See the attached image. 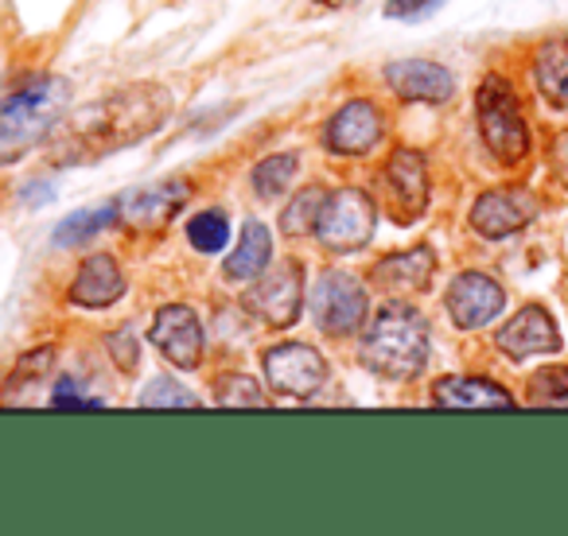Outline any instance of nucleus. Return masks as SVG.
I'll return each instance as SVG.
<instances>
[{"mask_svg":"<svg viewBox=\"0 0 568 536\" xmlns=\"http://www.w3.org/2000/svg\"><path fill=\"white\" fill-rule=\"evenodd\" d=\"M141 404H144V409H183V404H187V409H195L199 401H195V396H191L183 385H175V381L156 378V381H152V385L141 393Z\"/></svg>","mask_w":568,"mask_h":536,"instance_id":"obj_28","label":"nucleus"},{"mask_svg":"<svg viewBox=\"0 0 568 536\" xmlns=\"http://www.w3.org/2000/svg\"><path fill=\"white\" fill-rule=\"evenodd\" d=\"M152 347L180 370H195L203 358V327H199L195 311L183 303H168L152 319Z\"/></svg>","mask_w":568,"mask_h":536,"instance_id":"obj_10","label":"nucleus"},{"mask_svg":"<svg viewBox=\"0 0 568 536\" xmlns=\"http://www.w3.org/2000/svg\"><path fill=\"white\" fill-rule=\"evenodd\" d=\"M433 401L440 409H514V396L487 378H444L436 381Z\"/></svg>","mask_w":568,"mask_h":536,"instance_id":"obj_19","label":"nucleus"},{"mask_svg":"<svg viewBox=\"0 0 568 536\" xmlns=\"http://www.w3.org/2000/svg\"><path fill=\"white\" fill-rule=\"evenodd\" d=\"M433 272H436L433 249L417 245V249H405V252H394V257L378 260L371 280L382 292H425V288L433 285Z\"/></svg>","mask_w":568,"mask_h":536,"instance_id":"obj_17","label":"nucleus"},{"mask_svg":"<svg viewBox=\"0 0 568 536\" xmlns=\"http://www.w3.org/2000/svg\"><path fill=\"white\" fill-rule=\"evenodd\" d=\"M534 214H537V198L529 195V190H521V187L487 190V195H479V203L471 206V226H475V234L498 241V237H510V234H518V229H526L529 221H534Z\"/></svg>","mask_w":568,"mask_h":536,"instance_id":"obj_11","label":"nucleus"},{"mask_svg":"<svg viewBox=\"0 0 568 536\" xmlns=\"http://www.w3.org/2000/svg\"><path fill=\"white\" fill-rule=\"evenodd\" d=\"M428 362V323L409 303H386L363 339V365L378 378L409 381Z\"/></svg>","mask_w":568,"mask_h":536,"instance_id":"obj_2","label":"nucleus"},{"mask_svg":"<svg viewBox=\"0 0 568 536\" xmlns=\"http://www.w3.org/2000/svg\"><path fill=\"white\" fill-rule=\"evenodd\" d=\"M51 404L55 409H94V404H102L98 396H87L74 389V381H59L55 393H51Z\"/></svg>","mask_w":568,"mask_h":536,"instance_id":"obj_30","label":"nucleus"},{"mask_svg":"<svg viewBox=\"0 0 568 536\" xmlns=\"http://www.w3.org/2000/svg\"><path fill=\"white\" fill-rule=\"evenodd\" d=\"M506 292L498 288V280L483 277V272H464L456 277V285L448 288V316L459 331H479L490 319L503 311Z\"/></svg>","mask_w":568,"mask_h":536,"instance_id":"obj_12","label":"nucleus"},{"mask_svg":"<svg viewBox=\"0 0 568 536\" xmlns=\"http://www.w3.org/2000/svg\"><path fill=\"white\" fill-rule=\"evenodd\" d=\"M537 90L549 97L552 105H568V51L565 48H541L534 63Z\"/></svg>","mask_w":568,"mask_h":536,"instance_id":"obj_21","label":"nucleus"},{"mask_svg":"<svg viewBox=\"0 0 568 536\" xmlns=\"http://www.w3.org/2000/svg\"><path fill=\"white\" fill-rule=\"evenodd\" d=\"M121 292H125V277L110 252H94L82 260L79 277L71 285V300L79 308H110L113 300H121Z\"/></svg>","mask_w":568,"mask_h":536,"instance_id":"obj_18","label":"nucleus"},{"mask_svg":"<svg viewBox=\"0 0 568 536\" xmlns=\"http://www.w3.org/2000/svg\"><path fill=\"white\" fill-rule=\"evenodd\" d=\"M67 102L71 86L63 79H40L0 105V164H12L32 144H40L63 117Z\"/></svg>","mask_w":568,"mask_h":536,"instance_id":"obj_3","label":"nucleus"},{"mask_svg":"<svg viewBox=\"0 0 568 536\" xmlns=\"http://www.w3.org/2000/svg\"><path fill=\"white\" fill-rule=\"evenodd\" d=\"M316 237L332 252H355L374 237V203L363 190H339L327 195L316 221Z\"/></svg>","mask_w":568,"mask_h":536,"instance_id":"obj_7","label":"nucleus"},{"mask_svg":"<svg viewBox=\"0 0 568 536\" xmlns=\"http://www.w3.org/2000/svg\"><path fill=\"white\" fill-rule=\"evenodd\" d=\"M265 373L276 393L304 401L327 381V362L320 350L304 347V342H281L265 354Z\"/></svg>","mask_w":568,"mask_h":536,"instance_id":"obj_8","label":"nucleus"},{"mask_svg":"<svg viewBox=\"0 0 568 536\" xmlns=\"http://www.w3.org/2000/svg\"><path fill=\"white\" fill-rule=\"evenodd\" d=\"M475 113H479V133L487 141V148L503 164H518L529 152V128L514 90L503 79H487L479 86V97H475Z\"/></svg>","mask_w":568,"mask_h":536,"instance_id":"obj_4","label":"nucleus"},{"mask_svg":"<svg viewBox=\"0 0 568 536\" xmlns=\"http://www.w3.org/2000/svg\"><path fill=\"white\" fill-rule=\"evenodd\" d=\"M105 347H110V358L121 365L125 373H133L136 370V342H133V331H113L110 339H105Z\"/></svg>","mask_w":568,"mask_h":536,"instance_id":"obj_29","label":"nucleus"},{"mask_svg":"<svg viewBox=\"0 0 568 536\" xmlns=\"http://www.w3.org/2000/svg\"><path fill=\"white\" fill-rule=\"evenodd\" d=\"M495 347L503 350L506 358L521 362V358L552 354V350H560V331L545 308H521L518 316H514L510 323L495 334Z\"/></svg>","mask_w":568,"mask_h":536,"instance_id":"obj_14","label":"nucleus"},{"mask_svg":"<svg viewBox=\"0 0 568 536\" xmlns=\"http://www.w3.org/2000/svg\"><path fill=\"white\" fill-rule=\"evenodd\" d=\"M312 319L332 339H347L366 323V288L351 272H324L312 288Z\"/></svg>","mask_w":568,"mask_h":536,"instance_id":"obj_5","label":"nucleus"},{"mask_svg":"<svg viewBox=\"0 0 568 536\" xmlns=\"http://www.w3.org/2000/svg\"><path fill=\"white\" fill-rule=\"evenodd\" d=\"M245 311L257 316L268 327H288L301 319L304 308V268L296 260H284L276 268H265L257 285L245 292Z\"/></svg>","mask_w":568,"mask_h":536,"instance_id":"obj_6","label":"nucleus"},{"mask_svg":"<svg viewBox=\"0 0 568 536\" xmlns=\"http://www.w3.org/2000/svg\"><path fill=\"white\" fill-rule=\"evenodd\" d=\"M327 148L339 152V156H363L374 144L382 141V113L374 102H351L327 121Z\"/></svg>","mask_w":568,"mask_h":536,"instance_id":"obj_16","label":"nucleus"},{"mask_svg":"<svg viewBox=\"0 0 568 536\" xmlns=\"http://www.w3.org/2000/svg\"><path fill=\"white\" fill-rule=\"evenodd\" d=\"M296 175V156L293 152H281V156H268L261 159L257 167H253V190H257L261 198H276L284 195V187L293 183Z\"/></svg>","mask_w":568,"mask_h":536,"instance_id":"obj_24","label":"nucleus"},{"mask_svg":"<svg viewBox=\"0 0 568 536\" xmlns=\"http://www.w3.org/2000/svg\"><path fill=\"white\" fill-rule=\"evenodd\" d=\"M268 257H273V237L261 221H245L242 241H237L234 257L226 260V277L230 280H257L268 268Z\"/></svg>","mask_w":568,"mask_h":536,"instance_id":"obj_20","label":"nucleus"},{"mask_svg":"<svg viewBox=\"0 0 568 536\" xmlns=\"http://www.w3.org/2000/svg\"><path fill=\"white\" fill-rule=\"evenodd\" d=\"M113 221H118V203L94 206V210H79V214H71V218H67L63 226L55 229V245H63V249H74V245L90 241L98 229L113 226Z\"/></svg>","mask_w":568,"mask_h":536,"instance_id":"obj_22","label":"nucleus"},{"mask_svg":"<svg viewBox=\"0 0 568 536\" xmlns=\"http://www.w3.org/2000/svg\"><path fill=\"white\" fill-rule=\"evenodd\" d=\"M187 183L183 179H164L156 187L133 190L129 198H118V221L133 229H152V226H168L175 214L187 203Z\"/></svg>","mask_w":568,"mask_h":536,"instance_id":"obj_13","label":"nucleus"},{"mask_svg":"<svg viewBox=\"0 0 568 536\" xmlns=\"http://www.w3.org/2000/svg\"><path fill=\"white\" fill-rule=\"evenodd\" d=\"M168 94L160 86H125L121 94L102 97L90 110L74 113L63 128L51 141V156L59 164H90V159H102L110 152H121L129 144L144 141L149 133H156L168 117Z\"/></svg>","mask_w":568,"mask_h":536,"instance_id":"obj_1","label":"nucleus"},{"mask_svg":"<svg viewBox=\"0 0 568 536\" xmlns=\"http://www.w3.org/2000/svg\"><path fill=\"white\" fill-rule=\"evenodd\" d=\"M386 195H389V214L397 221H413L425 214L428 206V164L420 152L413 148H397L386 164Z\"/></svg>","mask_w":568,"mask_h":536,"instance_id":"obj_9","label":"nucleus"},{"mask_svg":"<svg viewBox=\"0 0 568 536\" xmlns=\"http://www.w3.org/2000/svg\"><path fill=\"white\" fill-rule=\"evenodd\" d=\"M386 82L402 102H428L440 105L456 94V82L444 71L440 63H428V59H402V63L386 66Z\"/></svg>","mask_w":568,"mask_h":536,"instance_id":"obj_15","label":"nucleus"},{"mask_svg":"<svg viewBox=\"0 0 568 536\" xmlns=\"http://www.w3.org/2000/svg\"><path fill=\"white\" fill-rule=\"evenodd\" d=\"M549 152H552V167H557V175L568 183V128L552 136V148Z\"/></svg>","mask_w":568,"mask_h":536,"instance_id":"obj_32","label":"nucleus"},{"mask_svg":"<svg viewBox=\"0 0 568 536\" xmlns=\"http://www.w3.org/2000/svg\"><path fill=\"white\" fill-rule=\"evenodd\" d=\"M214 401L219 404H226V409H265L268 404V396L257 389V381H250V378H222V385H219V393H214Z\"/></svg>","mask_w":568,"mask_h":536,"instance_id":"obj_26","label":"nucleus"},{"mask_svg":"<svg viewBox=\"0 0 568 536\" xmlns=\"http://www.w3.org/2000/svg\"><path fill=\"white\" fill-rule=\"evenodd\" d=\"M529 401L534 404H568V365H552L541 370L529 385Z\"/></svg>","mask_w":568,"mask_h":536,"instance_id":"obj_27","label":"nucleus"},{"mask_svg":"<svg viewBox=\"0 0 568 536\" xmlns=\"http://www.w3.org/2000/svg\"><path fill=\"white\" fill-rule=\"evenodd\" d=\"M320 4H327V9H347V4H358V0H320Z\"/></svg>","mask_w":568,"mask_h":536,"instance_id":"obj_33","label":"nucleus"},{"mask_svg":"<svg viewBox=\"0 0 568 536\" xmlns=\"http://www.w3.org/2000/svg\"><path fill=\"white\" fill-rule=\"evenodd\" d=\"M436 4H440V0H389L386 17H394V20H413V17H420V12L436 9Z\"/></svg>","mask_w":568,"mask_h":536,"instance_id":"obj_31","label":"nucleus"},{"mask_svg":"<svg viewBox=\"0 0 568 536\" xmlns=\"http://www.w3.org/2000/svg\"><path fill=\"white\" fill-rule=\"evenodd\" d=\"M327 195L320 187H304L301 195H293V203L284 206L281 214V229L288 237H301V234H316V221H320V210H324Z\"/></svg>","mask_w":568,"mask_h":536,"instance_id":"obj_23","label":"nucleus"},{"mask_svg":"<svg viewBox=\"0 0 568 536\" xmlns=\"http://www.w3.org/2000/svg\"><path fill=\"white\" fill-rule=\"evenodd\" d=\"M230 237V226H226V214L222 210H203L187 221V241L195 245L199 252H219Z\"/></svg>","mask_w":568,"mask_h":536,"instance_id":"obj_25","label":"nucleus"}]
</instances>
